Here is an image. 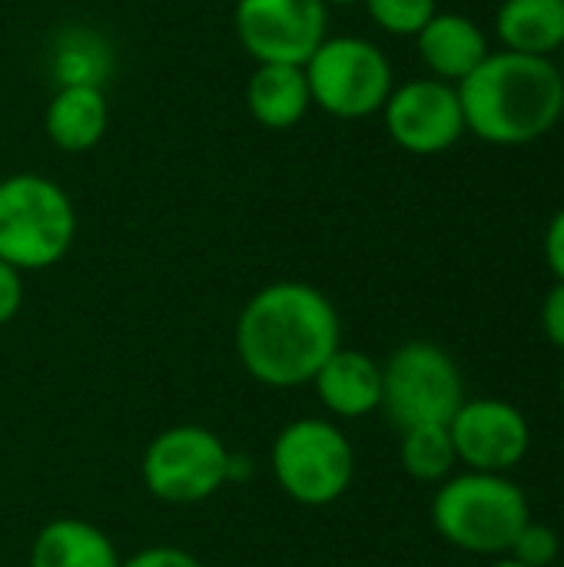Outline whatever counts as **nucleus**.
Wrapping results in <instances>:
<instances>
[{
	"mask_svg": "<svg viewBox=\"0 0 564 567\" xmlns=\"http://www.w3.org/2000/svg\"><path fill=\"white\" fill-rule=\"evenodd\" d=\"M233 346L239 365L256 382L269 389H299L309 385L342 346V326L322 289L279 279L243 306Z\"/></svg>",
	"mask_w": 564,
	"mask_h": 567,
	"instance_id": "nucleus-1",
	"label": "nucleus"
},
{
	"mask_svg": "<svg viewBox=\"0 0 564 567\" xmlns=\"http://www.w3.org/2000/svg\"><path fill=\"white\" fill-rule=\"evenodd\" d=\"M465 133L495 146H525L548 136L564 113V80L545 56L512 50L489 53L455 83Z\"/></svg>",
	"mask_w": 564,
	"mask_h": 567,
	"instance_id": "nucleus-2",
	"label": "nucleus"
},
{
	"mask_svg": "<svg viewBox=\"0 0 564 567\" xmlns=\"http://www.w3.org/2000/svg\"><path fill=\"white\" fill-rule=\"evenodd\" d=\"M529 522V498L509 475H449L432 498V525L442 542L482 558L509 555L512 542Z\"/></svg>",
	"mask_w": 564,
	"mask_h": 567,
	"instance_id": "nucleus-3",
	"label": "nucleus"
},
{
	"mask_svg": "<svg viewBox=\"0 0 564 567\" xmlns=\"http://www.w3.org/2000/svg\"><path fill=\"white\" fill-rule=\"evenodd\" d=\"M76 236V209L60 183L40 173L0 179V259L20 272L57 266Z\"/></svg>",
	"mask_w": 564,
	"mask_h": 567,
	"instance_id": "nucleus-4",
	"label": "nucleus"
},
{
	"mask_svg": "<svg viewBox=\"0 0 564 567\" xmlns=\"http://www.w3.org/2000/svg\"><path fill=\"white\" fill-rule=\"evenodd\" d=\"M269 465L286 498L322 508L349 492L356 478V449L336 422L296 419L276 435Z\"/></svg>",
	"mask_w": 564,
	"mask_h": 567,
	"instance_id": "nucleus-5",
	"label": "nucleus"
},
{
	"mask_svg": "<svg viewBox=\"0 0 564 567\" xmlns=\"http://www.w3.org/2000/svg\"><path fill=\"white\" fill-rule=\"evenodd\" d=\"M462 402V372L435 342H406L382 365V409L402 432L416 425H449Z\"/></svg>",
	"mask_w": 564,
	"mask_h": 567,
	"instance_id": "nucleus-6",
	"label": "nucleus"
},
{
	"mask_svg": "<svg viewBox=\"0 0 564 567\" xmlns=\"http://www.w3.org/2000/svg\"><path fill=\"white\" fill-rule=\"evenodd\" d=\"M312 103L339 120H362L382 113L392 83L389 56L362 37H326L302 63Z\"/></svg>",
	"mask_w": 564,
	"mask_h": 567,
	"instance_id": "nucleus-7",
	"label": "nucleus"
},
{
	"mask_svg": "<svg viewBox=\"0 0 564 567\" xmlns=\"http://www.w3.org/2000/svg\"><path fill=\"white\" fill-rule=\"evenodd\" d=\"M229 449L203 425L163 429L143 452L140 475L166 505H199L229 485Z\"/></svg>",
	"mask_w": 564,
	"mask_h": 567,
	"instance_id": "nucleus-8",
	"label": "nucleus"
},
{
	"mask_svg": "<svg viewBox=\"0 0 564 567\" xmlns=\"http://www.w3.org/2000/svg\"><path fill=\"white\" fill-rule=\"evenodd\" d=\"M236 37L256 63L302 66L329 37L322 0H236Z\"/></svg>",
	"mask_w": 564,
	"mask_h": 567,
	"instance_id": "nucleus-9",
	"label": "nucleus"
},
{
	"mask_svg": "<svg viewBox=\"0 0 564 567\" xmlns=\"http://www.w3.org/2000/svg\"><path fill=\"white\" fill-rule=\"evenodd\" d=\"M389 136L416 156H435L452 150L465 136V113L459 90L445 80H412L389 93L386 106Z\"/></svg>",
	"mask_w": 564,
	"mask_h": 567,
	"instance_id": "nucleus-10",
	"label": "nucleus"
},
{
	"mask_svg": "<svg viewBox=\"0 0 564 567\" xmlns=\"http://www.w3.org/2000/svg\"><path fill=\"white\" fill-rule=\"evenodd\" d=\"M449 435L469 472L509 475L532 449L529 419L505 399H465L449 422Z\"/></svg>",
	"mask_w": 564,
	"mask_h": 567,
	"instance_id": "nucleus-11",
	"label": "nucleus"
},
{
	"mask_svg": "<svg viewBox=\"0 0 564 567\" xmlns=\"http://www.w3.org/2000/svg\"><path fill=\"white\" fill-rule=\"evenodd\" d=\"M336 419H366L382 409V365L359 349H336L309 382Z\"/></svg>",
	"mask_w": 564,
	"mask_h": 567,
	"instance_id": "nucleus-12",
	"label": "nucleus"
},
{
	"mask_svg": "<svg viewBox=\"0 0 564 567\" xmlns=\"http://www.w3.org/2000/svg\"><path fill=\"white\" fill-rule=\"evenodd\" d=\"M110 126V103L100 83H63L43 113L50 143L63 153L93 150Z\"/></svg>",
	"mask_w": 564,
	"mask_h": 567,
	"instance_id": "nucleus-13",
	"label": "nucleus"
},
{
	"mask_svg": "<svg viewBox=\"0 0 564 567\" xmlns=\"http://www.w3.org/2000/svg\"><path fill=\"white\" fill-rule=\"evenodd\" d=\"M416 43L422 63L445 83H462L492 53L482 27L465 13H435L416 33Z\"/></svg>",
	"mask_w": 564,
	"mask_h": 567,
	"instance_id": "nucleus-14",
	"label": "nucleus"
},
{
	"mask_svg": "<svg viewBox=\"0 0 564 567\" xmlns=\"http://www.w3.org/2000/svg\"><path fill=\"white\" fill-rule=\"evenodd\" d=\"M246 106L266 130L296 126L312 106L306 70L296 63H259L246 83Z\"/></svg>",
	"mask_w": 564,
	"mask_h": 567,
	"instance_id": "nucleus-15",
	"label": "nucleus"
},
{
	"mask_svg": "<svg viewBox=\"0 0 564 567\" xmlns=\"http://www.w3.org/2000/svg\"><path fill=\"white\" fill-rule=\"evenodd\" d=\"M30 567H120V555L96 525L53 518L30 542Z\"/></svg>",
	"mask_w": 564,
	"mask_h": 567,
	"instance_id": "nucleus-16",
	"label": "nucleus"
},
{
	"mask_svg": "<svg viewBox=\"0 0 564 567\" xmlns=\"http://www.w3.org/2000/svg\"><path fill=\"white\" fill-rule=\"evenodd\" d=\"M495 33L512 53L552 60L564 47V0H505L495 13Z\"/></svg>",
	"mask_w": 564,
	"mask_h": 567,
	"instance_id": "nucleus-17",
	"label": "nucleus"
},
{
	"mask_svg": "<svg viewBox=\"0 0 564 567\" xmlns=\"http://www.w3.org/2000/svg\"><path fill=\"white\" fill-rule=\"evenodd\" d=\"M399 462H402L409 478L425 482V485H442L455 472V465H459L449 425H416V429H406L402 442H399Z\"/></svg>",
	"mask_w": 564,
	"mask_h": 567,
	"instance_id": "nucleus-18",
	"label": "nucleus"
},
{
	"mask_svg": "<svg viewBox=\"0 0 564 567\" xmlns=\"http://www.w3.org/2000/svg\"><path fill=\"white\" fill-rule=\"evenodd\" d=\"M369 17L392 37H416L435 13V0H362Z\"/></svg>",
	"mask_w": 564,
	"mask_h": 567,
	"instance_id": "nucleus-19",
	"label": "nucleus"
},
{
	"mask_svg": "<svg viewBox=\"0 0 564 567\" xmlns=\"http://www.w3.org/2000/svg\"><path fill=\"white\" fill-rule=\"evenodd\" d=\"M558 551H562L558 535H555L548 525L529 522V525L519 532V538L512 542L509 558H515V561H522V565L529 567H552L558 561Z\"/></svg>",
	"mask_w": 564,
	"mask_h": 567,
	"instance_id": "nucleus-20",
	"label": "nucleus"
},
{
	"mask_svg": "<svg viewBox=\"0 0 564 567\" xmlns=\"http://www.w3.org/2000/svg\"><path fill=\"white\" fill-rule=\"evenodd\" d=\"M120 567H203V561L183 548H173V545H153V548H143L136 555H130L126 561H120Z\"/></svg>",
	"mask_w": 564,
	"mask_h": 567,
	"instance_id": "nucleus-21",
	"label": "nucleus"
},
{
	"mask_svg": "<svg viewBox=\"0 0 564 567\" xmlns=\"http://www.w3.org/2000/svg\"><path fill=\"white\" fill-rule=\"evenodd\" d=\"M23 306V272L0 259V326H7Z\"/></svg>",
	"mask_w": 564,
	"mask_h": 567,
	"instance_id": "nucleus-22",
	"label": "nucleus"
},
{
	"mask_svg": "<svg viewBox=\"0 0 564 567\" xmlns=\"http://www.w3.org/2000/svg\"><path fill=\"white\" fill-rule=\"evenodd\" d=\"M542 332L545 339L564 352V282H558L542 306Z\"/></svg>",
	"mask_w": 564,
	"mask_h": 567,
	"instance_id": "nucleus-23",
	"label": "nucleus"
},
{
	"mask_svg": "<svg viewBox=\"0 0 564 567\" xmlns=\"http://www.w3.org/2000/svg\"><path fill=\"white\" fill-rule=\"evenodd\" d=\"M545 259H548V269L558 276V282H564V206L552 216L545 229Z\"/></svg>",
	"mask_w": 564,
	"mask_h": 567,
	"instance_id": "nucleus-24",
	"label": "nucleus"
},
{
	"mask_svg": "<svg viewBox=\"0 0 564 567\" xmlns=\"http://www.w3.org/2000/svg\"><path fill=\"white\" fill-rule=\"evenodd\" d=\"M489 567H529V565H522V561H515V558H499V561H492Z\"/></svg>",
	"mask_w": 564,
	"mask_h": 567,
	"instance_id": "nucleus-25",
	"label": "nucleus"
},
{
	"mask_svg": "<svg viewBox=\"0 0 564 567\" xmlns=\"http://www.w3.org/2000/svg\"><path fill=\"white\" fill-rule=\"evenodd\" d=\"M322 3H326V7H329V3H336V7H346V3H362V0H322Z\"/></svg>",
	"mask_w": 564,
	"mask_h": 567,
	"instance_id": "nucleus-26",
	"label": "nucleus"
},
{
	"mask_svg": "<svg viewBox=\"0 0 564 567\" xmlns=\"http://www.w3.org/2000/svg\"><path fill=\"white\" fill-rule=\"evenodd\" d=\"M558 56H562V60H558L555 66H558V73H562V80H564V47H562V50H558Z\"/></svg>",
	"mask_w": 564,
	"mask_h": 567,
	"instance_id": "nucleus-27",
	"label": "nucleus"
},
{
	"mask_svg": "<svg viewBox=\"0 0 564 567\" xmlns=\"http://www.w3.org/2000/svg\"><path fill=\"white\" fill-rule=\"evenodd\" d=\"M558 392H562V405H564V372H562V385H558Z\"/></svg>",
	"mask_w": 564,
	"mask_h": 567,
	"instance_id": "nucleus-28",
	"label": "nucleus"
}]
</instances>
